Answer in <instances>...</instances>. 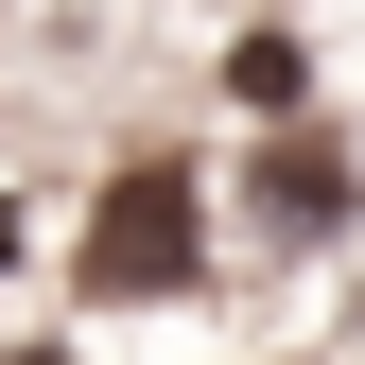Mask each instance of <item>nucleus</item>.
Returning <instances> with one entry per match:
<instances>
[{
  "instance_id": "5",
  "label": "nucleus",
  "mask_w": 365,
  "mask_h": 365,
  "mask_svg": "<svg viewBox=\"0 0 365 365\" xmlns=\"http://www.w3.org/2000/svg\"><path fill=\"white\" fill-rule=\"evenodd\" d=\"M0 261H18V209H0Z\"/></svg>"
},
{
  "instance_id": "2",
  "label": "nucleus",
  "mask_w": 365,
  "mask_h": 365,
  "mask_svg": "<svg viewBox=\"0 0 365 365\" xmlns=\"http://www.w3.org/2000/svg\"><path fill=\"white\" fill-rule=\"evenodd\" d=\"M226 87H244V105H296L313 53H296V35H244V53H226Z\"/></svg>"
},
{
  "instance_id": "4",
  "label": "nucleus",
  "mask_w": 365,
  "mask_h": 365,
  "mask_svg": "<svg viewBox=\"0 0 365 365\" xmlns=\"http://www.w3.org/2000/svg\"><path fill=\"white\" fill-rule=\"evenodd\" d=\"M0 365H70V348H0Z\"/></svg>"
},
{
  "instance_id": "1",
  "label": "nucleus",
  "mask_w": 365,
  "mask_h": 365,
  "mask_svg": "<svg viewBox=\"0 0 365 365\" xmlns=\"http://www.w3.org/2000/svg\"><path fill=\"white\" fill-rule=\"evenodd\" d=\"M192 244H209V226H192V174H122L105 226H87V296H174Z\"/></svg>"
},
{
  "instance_id": "3",
  "label": "nucleus",
  "mask_w": 365,
  "mask_h": 365,
  "mask_svg": "<svg viewBox=\"0 0 365 365\" xmlns=\"http://www.w3.org/2000/svg\"><path fill=\"white\" fill-rule=\"evenodd\" d=\"M331 192H348V174H331V157H313V140H296L279 174H261V209H279V226H331Z\"/></svg>"
}]
</instances>
